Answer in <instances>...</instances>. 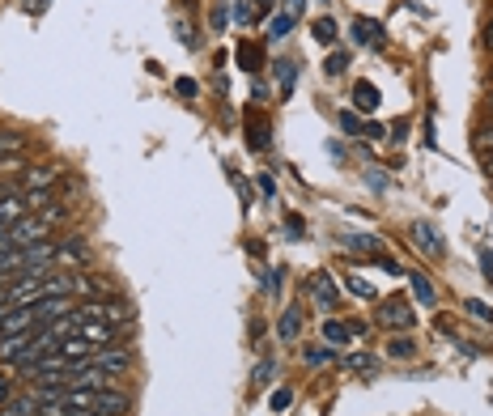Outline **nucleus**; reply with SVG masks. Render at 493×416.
Returning <instances> with one entry per match:
<instances>
[{
	"label": "nucleus",
	"mask_w": 493,
	"mask_h": 416,
	"mask_svg": "<svg viewBox=\"0 0 493 416\" xmlns=\"http://www.w3.org/2000/svg\"><path fill=\"white\" fill-rule=\"evenodd\" d=\"M69 315H77V298H72V293H52V298H39V302H34V323H39V327H52V323L69 319Z\"/></svg>",
	"instance_id": "1"
},
{
	"label": "nucleus",
	"mask_w": 493,
	"mask_h": 416,
	"mask_svg": "<svg viewBox=\"0 0 493 416\" xmlns=\"http://www.w3.org/2000/svg\"><path fill=\"white\" fill-rule=\"evenodd\" d=\"M379 327H392V332H412V327H417V310H412L404 298H392V302H383V310H379Z\"/></svg>",
	"instance_id": "2"
},
{
	"label": "nucleus",
	"mask_w": 493,
	"mask_h": 416,
	"mask_svg": "<svg viewBox=\"0 0 493 416\" xmlns=\"http://www.w3.org/2000/svg\"><path fill=\"white\" fill-rule=\"evenodd\" d=\"M90 365H102V370H111V374H124V370H132V348H124V345L94 348V353H90Z\"/></svg>",
	"instance_id": "3"
},
{
	"label": "nucleus",
	"mask_w": 493,
	"mask_h": 416,
	"mask_svg": "<svg viewBox=\"0 0 493 416\" xmlns=\"http://www.w3.org/2000/svg\"><path fill=\"white\" fill-rule=\"evenodd\" d=\"M72 387H85V391H107L115 387V374L102 370V365H72Z\"/></svg>",
	"instance_id": "4"
},
{
	"label": "nucleus",
	"mask_w": 493,
	"mask_h": 416,
	"mask_svg": "<svg viewBox=\"0 0 493 416\" xmlns=\"http://www.w3.org/2000/svg\"><path fill=\"white\" fill-rule=\"evenodd\" d=\"M60 183V170H52V166H30V170H22V179L14 183L17 192H52Z\"/></svg>",
	"instance_id": "5"
},
{
	"label": "nucleus",
	"mask_w": 493,
	"mask_h": 416,
	"mask_svg": "<svg viewBox=\"0 0 493 416\" xmlns=\"http://www.w3.org/2000/svg\"><path fill=\"white\" fill-rule=\"evenodd\" d=\"M307 289H310V298H315L319 310H337V306H340V289L332 285V272H315Z\"/></svg>",
	"instance_id": "6"
},
{
	"label": "nucleus",
	"mask_w": 493,
	"mask_h": 416,
	"mask_svg": "<svg viewBox=\"0 0 493 416\" xmlns=\"http://www.w3.org/2000/svg\"><path fill=\"white\" fill-rule=\"evenodd\" d=\"M412 247L422 251V255H430V260H442V238H438V230L430 222H412Z\"/></svg>",
	"instance_id": "7"
},
{
	"label": "nucleus",
	"mask_w": 493,
	"mask_h": 416,
	"mask_svg": "<svg viewBox=\"0 0 493 416\" xmlns=\"http://www.w3.org/2000/svg\"><path fill=\"white\" fill-rule=\"evenodd\" d=\"M43 403H39V391H17L9 403H0V416H39Z\"/></svg>",
	"instance_id": "8"
},
{
	"label": "nucleus",
	"mask_w": 493,
	"mask_h": 416,
	"mask_svg": "<svg viewBox=\"0 0 493 416\" xmlns=\"http://www.w3.org/2000/svg\"><path fill=\"white\" fill-rule=\"evenodd\" d=\"M268 140H272V124H268V115H247V149L264 153Z\"/></svg>",
	"instance_id": "9"
},
{
	"label": "nucleus",
	"mask_w": 493,
	"mask_h": 416,
	"mask_svg": "<svg viewBox=\"0 0 493 416\" xmlns=\"http://www.w3.org/2000/svg\"><path fill=\"white\" fill-rule=\"evenodd\" d=\"M353 39L362 43V47H374V52H383V22H374V17H357L353 22Z\"/></svg>",
	"instance_id": "10"
},
{
	"label": "nucleus",
	"mask_w": 493,
	"mask_h": 416,
	"mask_svg": "<svg viewBox=\"0 0 493 416\" xmlns=\"http://www.w3.org/2000/svg\"><path fill=\"white\" fill-rule=\"evenodd\" d=\"M85 260H90V247H85V238H64V242H56V264H60V268L85 264Z\"/></svg>",
	"instance_id": "11"
},
{
	"label": "nucleus",
	"mask_w": 493,
	"mask_h": 416,
	"mask_svg": "<svg viewBox=\"0 0 493 416\" xmlns=\"http://www.w3.org/2000/svg\"><path fill=\"white\" fill-rule=\"evenodd\" d=\"M60 357L64 361H72V365H81V361H90V353H94V345H90V340H85L81 332H72V336H64V340H60V348H56Z\"/></svg>",
	"instance_id": "12"
},
{
	"label": "nucleus",
	"mask_w": 493,
	"mask_h": 416,
	"mask_svg": "<svg viewBox=\"0 0 493 416\" xmlns=\"http://www.w3.org/2000/svg\"><path fill=\"white\" fill-rule=\"evenodd\" d=\"M99 412H111V416H128V412H132V395H128V391H115V387L99 391Z\"/></svg>",
	"instance_id": "13"
},
{
	"label": "nucleus",
	"mask_w": 493,
	"mask_h": 416,
	"mask_svg": "<svg viewBox=\"0 0 493 416\" xmlns=\"http://www.w3.org/2000/svg\"><path fill=\"white\" fill-rule=\"evenodd\" d=\"M81 336L90 340V345H119V327H111V323L81 319Z\"/></svg>",
	"instance_id": "14"
},
{
	"label": "nucleus",
	"mask_w": 493,
	"mask_h": 416,
	"mask_svg": "<svg viewBox=\"0 0 493 416\" xmlns=\"http://www.w3.org/2000/svg\"><path fill=\"white\" fill-rule=\"evenodd\" d=\"M353 107H357V111L362 115H374L383 107V98H379V90H374V85L370 81H357L353 85Z\"/></svg>",
	"instance_id": "15"
},
{
	"label": "nucleus",
	"mask_w": 493,
	"mask_h": 416,
	"mask_svg": "<svg viewBox=\"0 0 493 416\" xmlns=\"http://www.w3.org/2000/svg\"><path fill=\"white\" fill-rule=\"evenodd\" d=\"M34 345V332H17V336H0V361H17L26 348Z\"/></svg>",
	"instance_id": "16"
},
{
	"label": "nucleus",
	"mask_w": 493,
	"mask_h": 416,
	"mask_svg": "<svg viewBox=\"0 0 493 416\" xmlns=\"http://www.w3.org/2000/svg\"><path fill=\"white\" fill-rule=\"evenodd\" d=\"M22 217H26V200H22V195H9V192L0 195V225L9 230V225H17Z\"/></svg>",
	"instance_id": "17"
},
{
	"label": "nucleus",
	"mask_w": 493,
	"mask_h": 416,
	"mask_svg": "<svg viewBox=\"0 0 493 416\" xmlns=\"http://www.w3.org/2000/svg\"><path fill=\"white\" fill-rule=\"evenodd\" d=\"M234 60H239V69H242V72H251V77H255L260 69H264V52H260L255 43H247V39L239 43V52H234Z\"/></svg>",
	"instance_id": "18"
},
{
	"label": "nucleus",
	"mask_w": 493,
	"mask_h": 416,
	"mask_svg": "<svg viewBox=\"0 0 493 416\" xmlns=\"http://www.w3.org/2000/svg\"><path fill=\"white\" fill-rule=\"evenodd\" d=\"M298 332H302V310H298V306H289V310L281 315V323H277V336L289 345V340H298Z\"/></svg>",
	"instance_id": "19"
},
{
	"label": "nucleus",
	"mask_w": 493,
	"mask_h": 416,
	"mask_svg": "<svg viewBox=\"0 0 493 416\" xmlns=\"http://www.w3.org/2000/svg\"><path fill=\"white\" fill-rule=\"evenodd\" d=\"M409 285H412V298H417V302L422 306H434V285H430V277H425V272H409Z\"/></svg>",
	"instance_id": "20"
},
{
	"label": "nucleus",
	"mask_w": 493,
	"mask_h": 416,
	"mask_svg": "<svg viewBox=\"0 0 493 416\" xmlns=\"http://www.w3.org/2000/svg\"><path fill=\"white\" fill-rule=\"evenodd\" d=\"M294 81H298V64H294V60H281V64H277V85H281V98L294 94Z\"/></svg>",
	"instance_id": "21"
},
{
	"label": "nucleus",
	"mask_w": 493,
	"mask_h": 416,
	"mask_svg": "<svg viewBox=\"0 0 493 416\" xmlns=\"http://www.w3.org/2000/svg\"><path fill=\"white\" fill-rule=\"evenodd\" d=\"M294 26H298V17H289V14H272V17H268V39H272V43L285 39V34H289Z\"/></svg>",
	"instance_id": "22"
},
{
	"label": "nucleus",
	"mask_w": 493,
	"mask_h": 416,
	"mask_svg": "<svg viewBox=\"0 0 493 416\" xmlns=\"http://www.w3.org/2000/svg\"><path fill=\"white\" fill-rule=\"evenodd\" d=\"M387 357H395V361L417 357V340H412V336H395L392 345H387Z\"/></svg>",
	"instance_id": "23"
},
{
	"label": "nucleus",
	"mask_w": 493,
	"mask_h": 416,
	"mask_svg": "<svg viewBox=\"0 0 493 416\" xmlns=\"http://www.w3.org/2000/svg\"><path fill=\"white\" fill-rule=\"evenodd\" d=\"M345 242V251H366V255H383L379 251V238H370V234H349V238H340Z\"/></svg>",
	"instance_id": "24"
},
{
	"label": "nucleus",
	"mask_w": 493,
	"mask_h": 416,
	"mask_svg": "<svg viewBox=\"0 0 493 416\" xmlns=\"http://www.w3.org/2000/svg\"><path fill=\"white\" fill-rule=\"evenodd\" d=\"M349 323H340V319H327L324 323V340H327V345H345V340H349Z\"/></svg>",
	"instance_id": "25"
},
{
	"label": "nucleus",
	"mask_w": 493,
	"mask_h": 416,
	"mask_svg": "<svg viewBox=\"0 0 493 416\" xmlns=\"http://www.w3.org/2000/svg\"><path fill=\"white\" fill-rule=\"evenodd\" d=\"M234 22L239 26H255L260 17H255V0H234Z\"/></svg>",
	"instance_id": "26"
},
{
	"label": "nucleus",
	"mask_w": 493,
	"mask_h": 416,
	"mask_svg": "<svg viewBox=\"0 0 493 416\" xmlns=\"http://www.w3.org/2000/svg\"><path fill=\"white\" fill-rule=\"evenodd\" d=\"M17 391H22V387H17V370L9 365V370L0 374V403H9V400L17 395Z\"/></svg>",
	"instance_id": "27"
},
{
	"label": "nucleus",
	"mask_w": 493,
	"mask_h": 416,
	"mask_svg": "<svg viewBox=\"0 0 493 416\" xmlns=\"http://www.w3.org/2000/svg\"><path fill=\"white\" fill-rule=\"evenodd\" d=\"M302 361H307V365H327V361H332V348L310 345V348H302Z\"/></svg>",
	"instance_id": "28"
},
{
	"label": "nucleus",
	"mask_w": 493,
	"mask_h": 416,
	"mask_svg": "<svg viewBox=\"0 0 493 416\" xmlns=\"http://www.w3.org/2000/svg\"><path fill=\"white\" fill-rule=\"evenodd\" d=\"M345 69H349V52H332L327 64H324V72L327 77H345Z\"/></svg>",
	"instance_id": "29"
},
{
	"label": "nucleus",
	"mask_w": 493,
	"mask_h": 416,
	"mask_svg": "<svg viewBox=\"0 0 493 416\" xmlns=\"http://www.w3.org/2000/svg\"><path fill=\"white\" fill-rule=\"evenodd\" d=\"M464 310H468V315H472V319H480V323H493V310H489V306H485V302H480V298H468V302H464Z\"/></svg>",
	"instance_id": "30"
},
{
	"label": "nucleus",
	"mask_w": 493,
	"mask_h": 416,
	"mask_svg": "<svg viewBox=\"0 0 493 416\" xmlns=\"http://www.w3.org/2000/svg\"><path fill=\"white\" fill-rule=\"evenodd\" d=\"M315 39H319V43H337V22H332V17H319V22H315Z\"/></svg>",
	"instance_id": "31"
},
{
	"label": "nucleus",
	"mask_w": 493,
	"mask_h": 416,
	"mask_svg": "<svg viewBox=\"0 0 493 416\" xmlns=\"http://www.w3.org/2000/svg\"><path fill=\"white\" fill-rule=\"evenodd\" d=\"M340 128H345L349 137H366V124H362L353 111H340Z\"/></svg>",
	"instance_id": "32"
},
{
	"label": "nucleus",
	"mask_w": 493,
	"mask_h": 416,
	"mask_svg": "<svg viewBox=\"0 0 493 416\" xmlns=\"http://www.w3.org/2000/svg\"><path fill=\"white\" fill-rule=\"evenodd\" d=\"M272 370H277L272 361H260V365H255V374H251V387H268V383H272Z\"/></svg>",
	"instance_id": "33"
},
{
	"label": "nucleus",
	"mask_w": 493,
	"mask_h": 416,
	"mask_svg": "<svg viewBox=\"0 0 493 416\" xmlns=\"http://www.w3.org/2000/svg\"><path fill=\"white\" fill-rule=\"evenodd\" d=\"M345 365H349V370H374L379 361L370 357V353H353V357H345Z\"/></svg>",
	"instance_id": "34"
},
{
	"label": "nucleus",
	"mask_w": 493,
	"mask_h": 416,
	"mask_svg": "<svg viewBox=\"0 0 493 416\" xmlns=\"http://www.w3.org/2000/svg\"><path fill=\"white\" fill-rule=\"evenodd\" d=\"M289 400H294V391L281 387V391H272V400L268 403H272V412H281V408H289Z\"/></svg>",
	"instance_id": "35"
},
{
	"label": "nucleus",
	"mask_w": 493,
	"mask_h": 416,
	"mask_svg": "<svg viewBox=\"0 0 493 416\" xmlns=\"http://www.w3.org/2000/svg\"><path fill=\"white\" fill-rule=\"evenodd\" d=\"M234 187H239V200H242V208H251V200H255V192H251V183H242L239 175H234Z\"/></svg>",
	"instance_id": "36"
},
{
	"label": "nucleus",
	"mask_w": 493,
	"mask_h": 416,
	"mask_svg": "<svg viewBox=\"0 0 493 416\" xmlns=\"http://www.w3.org/2000/svg\"><path fill=\"white\" fill-rule=\"evenodd\" d=\"M366 175H370V192H387V175H383V170H366Z\"/></svg>",
	"instance_id": "37"
},
{
	"label": "nucleus",
	"mask_w": 493,
	"mask_h": 416,
	"mask_svg": "<svg viewBox=\"0 0 493 416\" xmlns=\"http://www.w3.org/2000/svg\"><path fill=\"white\" fill-rule=\"evenodd\" d=\"M349 289L357 293V298H374V289H370L366 280H357V277H349Z\"/></svg>",
	"instance_id": "38"
},
{
	"label": "nucleus",
	"mask_w": 493,
	"mask_h": 416,
	"mask_svg": "<svg viewBox=\"0 0 493 416\" xmlns=\"http://www.w3.org/2000/svg\"><path fill=\"white\" fill-rule=\"evenodd\" d=\"M175 90H179L184 98H196V81H192V77H179V85H175Z\"/></svg>",
	"instance_id": "39"
},
{
	"label": "nucleus",
	"mask_w": 493,
	"mask_h": 416,
	"mask_svg": "<svg viewBox=\"0 0 493 416\" xmlns=\"http://www.w3.org/2000/svg\"><path fill=\"white\" fill-rule=\"evenodd\" d=\"M285 14H289V17H302V14H307V0H285Z\"/></svg>",
	"instance_id": "40"
},
{
	"label": "nucleus",
	"mask_w": 493,
	"mask_h": 416,
	"mask_svg": "<svg viewBox=\"0 0 493 416\" xmlns=\"http://www.w3.org/2000/svg\"><path fill=\"white\" fill-rule=\"evenodd\" d=\"M255 17H272V0H255Z\"/></svg>",
	"instance_id": "41"
},
{
	"label": "nucleus",
	"mask_w": 493,
	"mask_h": 416,
	"mask_svg": "<svg viewBox=\"0 0 493 416\" xmlns=\"http://www.w3.org/2000/svg\"><path fill=\"white\" fill-rule=\"evenodd\" d=\"M222 26H226V9L217 5V9H213V30H222Z\"/></svg>",
	"instance_id": "42"
},
{
	"label": "nucleus",
	"mask_w": 493,
	"mask_h": 416,
	"mask_svg": "<svg viewBox=\"0 0 493 416\" xmlns=\"http://www.w3.org/2000/svg\"><path fill=\"white\" fill-rule=\"evenodd\" d=\"M260 192H264V195L277 192V187H272V175H260Z\"/></svg>",
	"instance_id": "43"
},
{
	"label": "nucleus",
	"mask_w": 493,
	"mask_h": 416,
	"mask_svg": "<svg viewBox=\"0 0 493 416\" xmlns=\"http://www.w3.org/2000/svg\"><path fill=\"white\" fill-rule=\"evenodd\" d=\"M480 43H485V47H489V52H493V22H489V26H485V34H480Z\"/></svg>",
	"instance_id": "44"
},
{
	"label": "nucleus",
	"mask_w": 493,
	"mask_h": 416,
	"mask_svg": "<svg viewBox=\"0 0 493 416\" xmlns=\"http://www.w3.org/2000/svg\"><path fill=\"white\" fill-rule=\"evenodd\" d=\"M43 5H47V0H26V9H30V14H39Z\"/></svg>",
	"instance_id": "45"
},
{
	"label": "nucleus",
	"mask_w": 493,
	"mask_h": 416,
	"mask_svg": "<svg viewBox=\"0 0 493 416\" xmlns=\"http://www.w3.org/2000/svg\"><path fill=\"white\" fill-rule=\"evenodd\" d=\"M485 170H489V175H493V157H485Z\"/></svg>",
	"instance_id": "46"
},
{
	"label": "nucleus",
	"mask_w": 493,
	"mask_h": 416,
	"mask_svg": "<svg viewBox=\"0 0 493 416\" xmlns=\"http://www.w3.org/2000/svg\"><path fill=\"white\" fill-rule=\"evenodd\" d=\"M85 416H111V412H99V408H94V412H85Z\"/></svg>",
	"instance_id": "47"
},
{
	"label": "nucleus",
	"mask_w": 493,
	"mask_h": 416,
	"mask_svg": "<svg viewBox=\"0 0 493 416\" xmlns=\"http://www.w3.org/2000/svg\"><path fill=\"white\" fill-rule=\"evenodd\" d=\"M5 192H9V187H0V195H5Z\"/></svg>",
	"instance_id": "48"
},
{
	"label": "nucleus",
	"mask_w": 493,
	"mask_h": 416,
	"mask_svg": "<svg viewBox=\"0 0 493 416\" xmlns=\"http://www.w3.org/2000/svg\"><path fill=\"white\" fill-rule=\"evenodd\" d=\"M489 107H493V94H489Z\"/></svg>",
	"instance_id": "49"
},
{
	"label": "nucleus",
	"mask_w": 493,
	"mask_h": 416,
	"mask_svg": "<svg viewBox=\"0 0 493 416\" xmlns=\"http://www.w3.org/2000/svg\"><path fill=\"white\" fill-rule=\"evenodd\" d=\"M489 77H493V72H489Z\"/></svg>",
	"instance_id": "50"
}]
</instances>
